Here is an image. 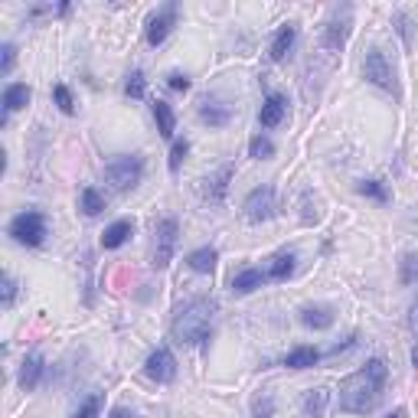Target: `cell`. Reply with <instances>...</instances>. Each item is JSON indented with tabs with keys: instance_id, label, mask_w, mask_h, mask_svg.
<instances>
[{
	"instance_id": "6da1fadb",
	"label": "cell",
	"mask_w": 418,
	"mask_h": 418,
	"mask_svg": "<svg viewBox=\"0 0 418 418\" xmlns=\"http://www.w3.org/2000/svg\"><path fill=\"white\" fill-rule=\"evenodd\" d=\"M383 385H385V363L383 359H369L356 376H350L340 385V405L347 412L366 415V412L376 409V402L383 399Z\"/></svg>"
},
{
	"instance_id": "7a4b0ae2",
	"label": "cell",
	"mask_w": 418,
	"mask_h": 418,
	"mask_svg": "<svg viewBox=\"0 0 418 418\" xmlns=\"http://www.w3.org/2000/svg\"><path fill=\"white\" fill-rule=\"evenodd\" d=\"M213 317H216V304L209 298H193L177 310L170 324L173 340L183 347H199L213 330Z\"/></svg>"
},
{
	"instance_id": "3957f363",
	"label": "cell",
	"mask_w": 418,
	"mask_h": 418,
	"mask_svg": "<svg viewBox=\"0 0 418 418\" xmlns=\"http://www.w3.org/2000/svg\"><path fill=\"white\" fill-rule=\"evenodd\" d=\"M141 177H144V161H141L137 154H118L105 163V180L111 183L115 193H128V190H134L137 183H141Z\"/></svg>"
},
{
	"instance_id": "277c9868",
	"label": "cell",
	"mask_w": 418,
	"mask_h": 418,
	"mask_svg": "<svg viewBox=\"0 0 418 418\" xmlns=\"http://www.w3.org/2000/svg\"><path fill=\"white\" fill-rule=\"evenodd\" d=\"M363 76L373 82V86L385 88V92L399 95V82H395V69L389 66V59H385L383 50H369L366 59H363Z\"/></svg>"
},
{
	"instance_id": "5b68a950",
	"label": "cell",
	"mask_w": 418,
	"mask_h": 418,
	"mask_svg": "<svg viewBox=\"0 0 418 418\" xmlns=\"http://www.w3.org/2000/svg\"><path fill=\"white\" fill-rule=\"evenodd\" d=\"M177 219H161L154 229V265L157 268H167L173 258V252H177Z\"/></svg>"
},
{
	"instance_id": "8992f818",
	"label": "cell",
	"mask_w": 418,
	"mask_h": 418,
	"mask_svg": "<svg viewBox=\"0 0 418 418\" xmlns=\"http://www.w3.org/2000/svg\"><path fill=\"white\" fill-rule=\"evenodd\" d=\"M10 236L20 242V245H40L46 236V222L40 213H20L17 219L10 222Z\"/></svg>"
},
{
	"instance_id": "52a82bcc",
	"label": "cell",
	"mask_w": 418,
	"mask_h": 418,
	"mask_svg": "<svg viewBox=\"0 0 418 418\" xmlns=\"http://www.w3.org/2000/svg\"><path fill=\"white\" fill-rule=\"evenodd\" d=\"M245 216L252 222H265L274 216V190L272 187H258L248 193L245 199Z\"/></svg>"
},
{
	"instance_id": "ba28073f",
	"label": "cell",
	"mask_w": 418,
	"mask_h": 418,
	"mask_svg": "<svg viewBox=\"0 0 418 418\" xmlns=\"http://www.w3.org/2000/svg\"><path fill=\"white\" fill-rule=\"evenodd\" d=\"M144 373L151 376L154 383H170L173 376H177V359H173V353L167 350V347H157V350L147 356Z\"/></svg>"
},
{
	"instance_id": "9c48e42d",
	"label": "cell",
	"mask_w": 418,
	"mask_h": 418,
	"mask_svg": "<svg viewBox=\"0 0 418 418\" xmlns=\"http://www.w3.org/2000/svg\"><path fill=\"white\" fill-rule=\"evenodd\" d=\"M173 23H177V4H167V7H163L157 17H151V23H147V43L161 46L163 40H167V33L173 30Z\"/></svg>"
},
{
	"instance_id": "30bf717a",
	"label": "cell",
	"mask_w": 418,
	"mask_h": 418,
	"mask_svg": "<svg viewBox=\"0 0 418 418\" xmlns=\"http://www.w3.org/2000/svg\"><path fill=\"white\" fill-rule=\"evenodd\" d=\"M284 108H288V102H284L281 95H268L262 105V111H258V121H262V128H278L284 118Z\"/></svg>"
},
{
	"instance_id": "8fae6325",
	"label": "cell",
	"mask_w": 418,
	"mask_h": 418,
	"mask_svg": "<svg viewBox=\"0 0 418 418\" xmlns=\"http://www.w3.org/2000/svg\"><path fill=\"white\" fill-rule=\"evenodd\" d=\"M347 36H350V10L343 13V20L333 17L330 23H327V30H324V46H327V50H340V46L347 43Z\"/></svg>"
},
{
	"instance_id": "7c38bea8",
	"label": "cell",
	"mask_w": 418,
	"mask_h": 418,
	"mask_svg": "<svg viewBox=\"0 0 418 418\" xmlns=\"http://www.w3.org/2000/svg\"><path fill=\"white\" fill-rule=\"evenodd\" d=\"M131 232H134V222H131V219L111 222L108 229H105V236H102V245H105V248H121L124 242H128Z\"/></svg>"
},
{
	"instance_id": "4fadbf2b",
	"label": "cell",
	"mask_w": 418,
	"mask_h": 418,
	"mask_svg": "<svg viewBox=\"0 0 418 418\" xmlns=\"http://www.w3.org/2000/svg\"><path fill=\"white\" fill-rule=\"evenodd\" d=\"M327 405H330V389H310L304 395V418H324Z\"/></svg>"
},
{
	"instance_id": "5bb4252c",
	"label": "cell",
	"mask_w": 418,
	"mask_h": 418,
	"mask_svg": "<svg viewBox=\"0 0 418 418\" xmlns=\"http://www.w3.org/2000/svg\"><path fill=\"white\" fill-rule=\"evenodd\" d=\"M265 278H268V274H262L258 268H245V272H239L232 278V291H236V294H248V291L262 288Z\"/></svg>"
},
{
	"instance_id": "9a60e30c",
	"label": "cell",
	"mask_w": 418,
	"mask_h": 418,
	"mask_svg": "<svg viewBox=\"0 0 418 418\" xmlns=\"http://www.w3.org/2000/svg\"><path fill=\"white\" fill-rule=\"evenodd\" d=\"M294 40H298V30H294L291 23L281 26V30H278V36H274V43H272V59L281 62L284 56H288V50L294 46Z\"/></svg>"
},
{
	"instance_id": "2e32d148",
	"label": "cell",
	"mask_w": 418,
	"mask_h": 418,
	"mask_svg": "<svg viewBox=\"0 0 418 418\" xmlns=\"http://www.w3.org/2000/svg\"><path fill=\"white\" fill-rule=\"evenodd\" d=\"M216 248H197V252H190V258H187V265L193 268V272H199V274H209L216 268Z\"/></svg>"
},
{
	"instance_id": "e0dca14e",
	"label": "cell",
	"mask_w": 418,
	"mask_h": 418,
	"mask_svg": "<svg viewBox=\"0 0 418 418\" xmlns=\"http://www.w3.org/2000/svg\"><path fill=\"white\" fill-rule=\"evenodd\" d=\"M40 376H43V359L26 356L23 369H20V385H23V389H36V385H40Z\"/></svg>"
},
{
	"instance_id": "ac0fdd59",
	"label": "cell",
	"mask_w": 418,
	"mask_h": 418,
	"mask_svg": "<svg viewBox=\"0 0 418 418\" xmlns=\"http://www.w3.org/2000/svg\"><path fill=\"white\" fill-rule=\"evenodd\" d=\"M294 262H298V258L291 255V252L274 255L272 258V268H268V278H274V281H288L291 274H294Z\"/></svg>"
},
{
	"instance_id": "d6986e66",
	"label": "cell",
	"mask_w": 418,
	"mask_h": 418,
	"mask_svg": "<svg viewBox=\"0 0 418 418\" xmlns=\"http://www.w3.org/2000/svg\"><path fill=\"white\" fill-rule=\"evenodd\" d=\"M301 320H304V327L327 330V327L333 324V310L330 308H304V310H301Z\"/></svg>"
},
{
	"instance_id": "ffe728a7",
	"label": "cell",
	"mask_w": 418,
	"mask_h": 418,
	"mask_svg": "<svg viewBox=\"0 0 418 418\" xmlns=\"http://www.w3.org/2000/svg\"><path fill=\"white\" fill-rule=\"evenodd\" d=\"M317 359H320V353H317L314 347H298V350H291L288 356H284V366H291V369H308V366H314Z\"/></svg>"
},
{
	"instance_id": "44dd1931",
	"label": "cell",
	"mask_w": 418,
	"mask_h": 418,
	"mask_svg": "<svg viewBox=\"0 0 418 418\" xmlns=\"http://www.w3.org/2000/svg\"><path fill=\"white\" fill-rule=\"evenodd\" d=\"M154 118H157V131L163 137H173V128H177V115L167 102H154Z\"/></svg>"
},
{
	"instance_id": "7402d4cb",
	"label": "cell",
	"mask_w": 418,
	"mask_h": 418,
	"mask_svg": "<svg viewBox=\"0 0 418 418\" xmlns=\"http://www.w3.org/2000/svg\"><path fill=\"white\" fill-rule=\"evenodd\" d=\"M199 118H203L206 124H213V128H222V124L229 121V105L203 102V108H199Z\"/></svg>"
},
{
	"instance_id": "603a6c76",
	"label": "cell",
	"mask_w": 418,
	"mask_h": 418,
	"mask_svg": "<svg viewBox=\"0 0 418 418\" xmlns=\"http://www.w3.org/2000/svg\"><path fill=\"white\" fill-rule=\"evenodd\" d=\"M232 180V167H222L219 173H216L213 180H206L209 187H206V197L213 199V203H222V197H226V187H229Z\"/></svg>"
},
{
	"instance_id": "cb8c5ba5",
	"label": "cell",
	"mask_w": 418,
	"mask_h": 418,
	"mask_svg": "<svg viewBox=\"0 0 418 418\" xmlns=\"http://www.w3.org/2000/svg\"><path fill=\"white\" fill-rule=\"evenodd\" d=\"M26 102H30V88L20 86V82H17V86H7V92H4V108H7V111H20Z\"/></svg>"
},
{
	"instance_id": "d4e9b609",
	"label": "cell",
	"mask_w": 418,
	"mask_h": 418,
	"mask_svg": "<svg viewBox=\"0 0 418 418\" xmlns=\"http://www.w3.org/2000/svg\"><path fill=\"white\" fill-rule=\"evenodd\" d=\"M79 203H82V213H86V216H98V213L105 209V197H102V193H98L95 187H86V190H82Z\"/></svg>"
},
{
	"instance_id": "484cf974",
	"label": "cell",
	"mask_w": 418,
	"mask_h": 418,
	"mask_svg": "<svg viewBox=\"0 0 418 418\" xmlns=\"http://www.w3.org/2000/svg\"><path fill=\"white\" fill-rule=\"evenodd\" d=\"M248 154L255 157V161H265V157L274 154V144L268 137H252V144H248Z\"/></svg>"
},
{
	"instance_id": "4316f807",
	"label": "cell",
	"mask_w": 418,
	"mask_h": 418,
	"mask_svg": "<svg viewBox=\"0 0 418 418\" xmlns=\"http://www.w3.org/2000/svg\"><path fill=\"white\" fill-rule=\"evenodd\" d=\"M359 193H363V197L379 199V203H385V199H389L385 187H383V183H376V180H366V183H359Z\"/></svg>"
},
{
	"instance_id": "83f0119b",
	"label": "cell",
	"mask_w": 418,
	"mask_h": 418,
	"mask_svg": "<svg viewBox=\"0 0 418 418\" xmlns=\"http://www.w3.org/2000/svg\"><path fill=\"white\" fill-rule=\"evenodd\" d=\"M412 281H418V258L405 255L402 258V284H412Z\"/></svg>"
},
{
	"instance_id": "f1b7e54d",
	"label": "cell",
	"mask_w": 418,
	"mask_h": 418,
	"mask_svg": "<svg viewBox=\"0 0 418 418\" xmlns=\"http://www.w3.org/2000/svg\"><path fill=\"white\" fill-rule=\"evenodd\" d=\"M98 409H102V399H98V395H88V399L82 402V409L72 418H98Z\"/></svg>"
},
{
	"instance_id": "f546056e",
	"label": "cell",
	"mask_w": 418,
	"mask_h": 418,
	"mask_svg": "<svg viewBox=\"0 0 418 418\" xmlns=\"http://www.w3.org/2000/svg\"><path fill=\"white\" fill-rule=\"evenodd\" d=\"M52 95H56V102H59V108L66 111V115H72V111H76V102H72V95H69L66 86H56V88H52Z\"/></svg>"
},
{
	"instance_id": "4dcf8cb0",
	"label": "cell",
	"mask_w": 418,
	"mask_h": 418,
	"mask_svg": "<svg viewBox=\"0 0 418 418\" xmlns=\"http://www.w3.org/2000/svg\"><path fill=\"white\" fill-rule=\"evenodd\" d=\"M124 92L131 95V98H141L144 95V72H131L128 86H124Z\"/></svg>"
},
{
	"instance_id": "1f68e13d",
	"label": "cell",
	"mask_w": 418,
	"mask_h": 418,
	"mask_svg": "<svg viewBox=\"0 0 418 418\" xmlns=\"http://www.w3.org/2000/svg\"><path fill=\"white\" fill-rule=\"evenodd\" d=\"M187 151H190V144L187 141H177V144H173V151H170V170H180V163H183V157H187Z\"/></svg>"
},
{
	"instance_id": "d6a6232c",
	"label": "cell",
	"mask_w": 418,
	"mask_h": 418,
	"mask_svg": "<svg viewBox=\"0 0 418 418\" xmlns=\"http://www.w3.org/2000/svg\"><path fill=\"white\" fill-rule=\"evenodd\" d=\"M13 62H17V46H13V43H4V62H0V72L7 76L10 69H13Z\"/></svg>"
},
{
	"instance_id": "836d02e7",
	"label": "cell",
	"mask_w": 418,
	"mask_h": 418,
	"mask_svg": "<svg viewBox=\"0 0 418 418\" xmlns=\"http://www.w3.org/2000/svg\"><path fill=\"white\" fill-rule=\"evenodd\" d=\"M167 86H170L173 92H187V88H190V79L183 76V72H170V76H167Z\"/></svg>"
},
{
	"instance_id": "e575fe53",
	"label": "cell",
	"mask_w": 418,
	"mask_h": 418,
	"mask_svg": "<svg viewBox=\"0 0 418 418\" xmlns=\"http://www.w3.org/2000/svg\"><path fill=\"white\" fill-rule=\"evenodd\" d=\"M13 298H17V281H13V278H4V308H10V304H13Z\"/></svg>"
},
{
	"instance_id": "d590c367",
	"label": "cell",
	"mask_w": 418,
	"mask_h": 418,
	"mask_svg": "<svg viewBox=\"0 0 418 418\" xmlns=\"http://www.w3.org/2000/svg\"><path fill=\"white\" fill-rule=\"evenodd\" d=\"M272 395H262V399H255V418H268L272 415Z\"/></svg>"
},
{
	"instance_id": "8d00e7d4",
	"label": "cell",
	"mask_w": 418,
	"mask_h": 418,
	"mask_svg": "<svg viewBox=\"0 0 418 418\" xmlns=\"http://www.w3.org/2000/svg\"><path fill=\"white\" fill-rule=\"evenodd\" d=\"M108 418H134V412H128V409H111Z\"/></svg>"
},
{
	"instance_id": "74e56055",
	"label": "cell",
	"mask_w": 418,
	"mask_h": 418,
	"mask_svg": "<svg viewBox=\"0 0 418 418\" xmlns=\"http://www.w3.org/2000/svg\"><path fill=\"white\" fill-rule=\"evenodd\" d=\"M385 418H405V409H395V412H389Z\"/></svg>"
},
{
	"instance_id": "f35d334b",
	"label": "cell",
	"mask_w": 418,
	"mask_h": 418,
	"mask_svg": "<svg viewBox=\"0 0 418 418\" xmlns=\"http://www.w3.org/2000/svg\"><path fill=\"white\" fill-rule=\"evenodd\" d=\"M412 363H415V369H418V347L412 350Z\"/></svg>"
}]
</instances>
